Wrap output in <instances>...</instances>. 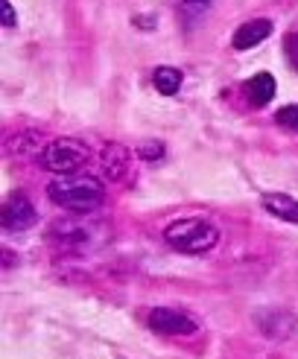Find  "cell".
<instances>
[{
    "mask_svg": "<svg viewBox=\"0 0 298 359\" xmlns=\"http://www.w3.org/2000/svg\"><path fill=\"white\" fill-rule=\"evenodd\" d=\"M88 161V147L74 137H59L44 147L41 152V167L56 172V175H74Z\"/></svg>",
    "mask_w": 298,
    "mask_h": 359,
    "instance_id": "3957f363",
    "label": "cell"
},
{
    "mask_svg": "<svg viewBox=\"0 0 298 359\" xmlns=\"http://www.w3.org/2000/svg\"><path fill=\"white\" fill-rule=\"evenodd\" d=\"M269 35H272V21H266V18H255V21L237 27L231 44H234V50H249V47H257L260 41H266Z\"/></svg>",
    "mask_w": 298,
    "mask_h": 359,
    "instance_id": "52a82bcc",
    "label": "cell"
},
{
    "mask_svg": "<svg viewBox=\"0 0 298 359\" xmlns=\"http://www.w3.org/2000/svg\"><path fill=\"white\" fill-rule=\"evenodd\" d=\"M102 170L109 175V182L126 178L132 170V152L126 147H120V143H109V147L102 149Z\"/></svg>",
    "mask_w": 298,
    "mask_h": 359,
    "instance_id": "8992f818",
    "label": "cell"
},
{
    "mask_svg": "<svg viewBox=\"0 0 298 359\" xmlns=\"http://www.w3.org/2000/svg\"><path fill=\"white\" fill-rule=\"evenodd\" d=\"M35 225V208L24 193H12L4 205V228L6 231H27Z\"/></svg>",
    "mask_w": 298,
    "mask_h": 359,
    "instance_id": "5b68a950",
    "label": "cell"
},
{
    "mask_svg": "<svg viewBox=\"0 0 298 359\" xmlns=\"http://www.w3.org/2000/svg\"><path fill=\"white\" fill-rule=\"evenodd\" d=\"M263 208H266L269 213H275V217L298 225V199H292V196H287V193H266V196H263Z\"/></svg>",
    "mask_w": 298,
    "mask_h": 359,
    "instance_id": "ba28073f",
    "label": "cell"
},
{
    "mask_svg": "<svg viewBox=\"0 0 298 359\" xmlns=\"http://www.w3.org/2000/svg\"><path fill=\"white\" fill-rule=\"evenodd\" d=\"M182 70L179 67H158L155 70V74H152V82H155V88H158V91H161V94H167V97H172L175 91H179V88H182Z\"/></svg>",
    "mask_w": 298,
    "mask_h": 359,
    "instance_id": "30bf717a",
    "label": "cell"
},
{
    "mask_svg": "<svg viewBox=\"0 0 298 359\" xmlns=\"http://www.w3.org/2000/svg\"><path fill=\"white\" fill-rule=\"evenodd\" d=\"M47 196L65 210L85 213V210H94L102 202L105 187L94 175H76L74 172V175H59L56 182H50Z\"/></svg>",
    "mask_w": 298,
    "mask_h": 359,
    "instance_id": "6da1fadb",
    "label": "cell"
},
{
    "mask_svg": "<svg viewBox=\"0 0 298 359\" xmlns=\"http://www.w3.org/2000/svg\"><path fill=\"white\" fill-rule=\"evenodd\" d=\"M164 240L184 255H205L217 245L219 228L208 219H175L164 228Z\"/></svg>",
    "mask_w": 298,
    "mask_h": 359,
    "instance_id": "7a4b0ae2",
    "label": "cell"
},
{
    "mask_svg": "<svg viewBox=\"0 0 298 359\" xmlns=\"http://www.w3.org/2000/svg\"><path fill=\"white\" fill-rule=\"evenodd\" d=\"M0 9H4V27H15V9H12V4L9 0H0Z\"/></svg>",
    "mask_w": 298,
    "mask_h": 359,
    "instance_id": "5bb4252c",
    "label": "cell"
},
{
    "mask_svg": "<svg viewBox=\"0 0 298 359\" xmlns=\"http://www.w3.org/2000/svg\"><path fill=\"white\" fill-rule=\"evenodd\" d=\"M164 155V147L161 143H140L137 147V158H147V161H155Z\"/></svg>",
    "mask_w": 298,
    "mask_h": 359,
    "instance_id": "4fadbf2b",
    "label": "cell"
},
{
    "mask_svg": "<svg viewBox=\"0 0 298 359\" xmlns=\"http://www.w3.org/2000/svg\"><path fill=\"white\" fill-rule=\"evenodd\" d=\"M210 4H214V0H179V9L187 21H196V18H202L208 12Z\"/></svg>",
    "mask_w": 298,
    "mask_h": 359,
    "instance_id": "8fae6325",
    "label": "cell"
},
{
    "mask_svg": "<svg viewBox=\"0 0 298 359\" xmlns=\"http://www.w3.org/2000/svg\"><path fill=\"white\" fill-rule=\"evenodd\" d=\"M149 327L164 333V336H190L199 330V321L190 318L182 310H167V307H155L149 313Z\"/></svg>",
    "mask_w": 298,
    "mask_h": 359,
    "instance_id": "277c9868",
    "label": "cell"
},
{
    "mask_svg": "<svg viewBox=\"0 0 298 359\" xmlns=\"http://www.w3.org/2000/svg\"><path fill=\"white\" fill-rule=\"evenodd\" d=\"M275 120L280 126H290V129H298V105H287V109H280L275 114Z\"/></svg>",
    "mask_w": 298,
    "mask_h": 359,
    "instance_id": "7c38bea8",
    "label": "cell"
},
{
    "mask_svg": "<svg viewBox=\"0 0 298 359\" xmlns=\"http://www.w3.org/2000/svg\"><path fill=\"white\" fill-rule=\"evenodd\" d=\"M245 91H249V100L257 105V109H263V105L275 97V79L269 74H257V76L249 79Z\"/></svg>",
    "mask_w": 298,
    "mask_h": 359,
    "instance_id": "9c48e42d",
    "label": "cell"
}]
</instances>
